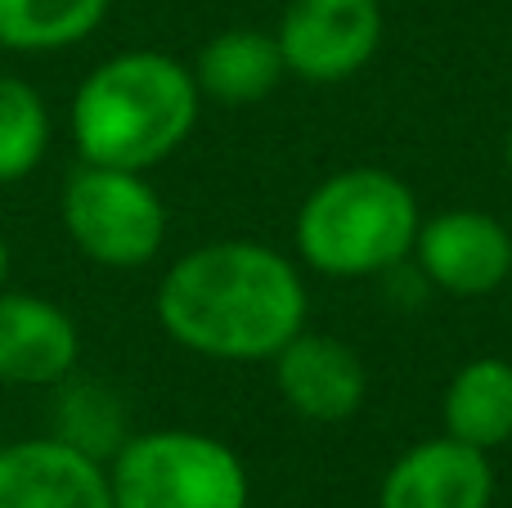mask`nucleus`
Masks as SVG:
<instances>
[{
    "label": "nucleus",
    "mask_w": 512,
    "mask_h": 508,
    "mask_svg": "<svg viewBox=\"0 0 512 508\" xmlns=\"http://www.w3.org/2000/svg\"><path fill=\"white\" fill-rule=\"evenodd\" d=\"M50 437H59L63 446L108 464L126 446V437H131L126 405L117 396V387L99 383V378H81V374H68L63 383H54L50 387Z\"/></svg>",
    "instance_id": "nucleus-14"
},
{
    "label": "nucleus",
    "mask_w": 512,
    "mask_h": 508,
    "mask_svg": "<svg viewBox=\"0 0 512 508\" xmlns=\"http://www.w3.org/2000/svg\"><path fill=\"white\" fill-rule=\"evenodd\" d=\"M113 0H0V50L59 54L104 27Z\"/></svg>",
    "instance_id": "nucleus-15"
},
{
    "label": "nucleus",
    "mask_w": 512,
    "mask_h": 508,
    "mask_svg": "<svg viewBox=\"0 0 512 508\" xmlns=\"http://www.w3.org/2000/svg\"><path fill=\"white\" fill-rule=\"evenodd\" d=\"M0 508H113L108 464L50 432L0 441Z\"/></svg>",
    "instance_id": "nucleus-10"
},
{
    "label": "nucleus",
    "mask_w": 512,
    "mask_h": 508,
    "mask_svg": "<svg viewBox=\"0 0 512 508\" xmlns=\"http://www.w3.org/2000/svg\"><path fill=\"white\" fill-rule=\"evenodd\" d=\"M418 198L396 171L351 167L319 180L297 212V252L328 279H373L414 252Z\"/></svg>",
    "instance_id": "nucleus-3"
},
{
    "label": "nucleus",
    "mask_w": 512,
    "mask_h": 508,
    "mask_svg": "<svg viewBox=\"0 0 512 508\" xmlns=\"http://www.w3.org/2000/svg\"><path fill=\"white\" fill-rule=\"evenodd\" d=\"M81 369V329L54 297L0 288V387L50 392Z\"/></svg>",
    "instance_id": "nucleus-9"
},
{
    "label": "nucleus",
    "mask_w": 512,
    "mask_h": 508,
    "mask_svg": "<svg viewBox=\"0 0 512 508\" xmlns=\"http://www.w3.org/2000/svg\"><path fill=\"white\" fill-rule=\"evenodd\" d=\"M113 508H248L252 482L243 459L212 432H131L108 459Z\"/></svg>",
    "instance_id": "nucleus-4"
},
{
    "label": "nucleus",
    "mask_w": 512,
    "mask_h": 508,
    "mask_svg": "<svg viewBox=\"0 0 512 508\" xmlns=\"http://www.w3.org/2000/svg\"><path fill=\"white\" fill-rule=\"evenodd\" d=\"M445 437L477 450H499L512 441V360L477 356L450 378L441 401Z\"/></svg>",
    "instance_id": "nucleus-13"
},
{
    "label": "nucleus",
    "mask_w": 512,
    "mask_h": 508,
    "mask_svg": "<svg viewBox=\"0 0 512 508\" xmlns=\"http://www.w3.org/2000/svg\"><path fill=\"white\" fill-rule=\"evenodd\" d=\"M59 221L72 248L104 270H144L167 243V203L149 171L77 162L59 189Z\"/></svg>",
    "instance_id": "nucleus-5"
},
{
    "label": "nucleus",
    "mask_w": 512,
    "mask_h": 508,
    "mask_svg": "<svg viewBox=\"0 0 512 508\" xmlns=\"http://www.w3.org/2000/svg\"><path fill=\"white\" fill-rule=\"evenodd\" d=\"M409 257L441 293L490 297L512 279V230L481 207H450L423 216Z\"/></svg>",
    "instance_id": "nucleus-7"
},
{
    "label": "nucleus",
    "mask_w": 512,
    "mask_h": 508,
    "mask_svg": "<svg viewBox=\"0 0 512 508\" xmlns=\"http://www.w3.org/2000/svg\"><path fill=\"white\" fill-rule=\"evenodd\" d=\"M50 104L18 72H0V185L27 180L50 153Z\"/></svg>",
    "instance_id": "nucleus-16"
},
{
    "label": "nucleus",
    "mask_w": 512,
    "mask_h": 508,
    "mask_svg": "<svg viewBox=\"0 0 512 508\" xmlns=\"http://www.w3.org/2000/svg\"><path fill=\"white\" fill-rule=\"evenodd\" d=\"M508 171H512V131H508Z\"/></svg>",
    "instance_id": "nucleus-18"
},
{
    "label": "nucleus",
    "mask_w": 512,
    "mask_h": 508,
    "mask_svg": "<svg viewBox=\"0 0 512 508\" xmlns=\"http://www.w3.org/2000/svg\"><path fill=\"white\" fill-rule=\"evenodd\" d=\"M495 468L477 446L454 437H432L409 446L387 468L378 508H490Z\"/></svg>",
    "instance_id": "nucleus-11"
},
{
    "label": "nucleus",
    "mask_w": 512,
    "mask_h": 508,
    "mask_svg": "<svg viewBox=\"0 0 512 508\" xmlns=\"http://www.w3.org/2000/svg\"><path fill=\"white\" fill-rule=\"evenodd\" d=\"M158 324L176 347L207 360L256 365L306 329V279L279 248L216 239L167 266L153 297Z\"/></svg>",
    "instance_id": "nucleus-1"
},
{
    "label": "nucleus",
    "mask_w": 512,
    "mask_h": 508,
    "mask_svg": "<svg viewBox=\"0 0 512 508\" xmlns=\"http://www.w3.org/2000/svg\"><path fill=\"white\" fill-rule=\"evenodd\" d=\"M5 279H9V239L0 230V288H5Z\"/></svg>",
    "instance_id": "nucleus-17"
},
{
    "label": "nucleus",
    "mask_w": 512,
    "mask_h": 508,
    "mask_svg": "<svg viewBox=\"0 0 512 508\" xmlns=\"http://www.w3.org/2000/svg\"><path fill=\"white\" fill-rule=\"evenodd\" d=\"M283 77L288 68H283L279 41L261 27H225L194 59L198 90L216 104H256V99L274 95Z\"/></svg>",
    "instance_id": "nucleus-12"
},
{
    "label": "nucleus",
    "mask_w": 512,
    "mask_h": 508,
    "mask_svg": "<svg viewBox=\"0 0 512 508\" xmlns=\"http://www.w3.org/2000/svg\"><path fill=\"white\" fill-rule=\"evenodd\" d=\"M203 90L194 68L162 50H122L72 90L68 131L81 162L153 171L194 135Z\"/></svg>",
    "instance_id": "nucleus-2"
},
{
    "label": "nucleus",
    "mask_w": 512,
    "mask_h": 508,
    "mask_svg": "<svg viewBox=\"0 0 512 508\" xmlns=\"http://www.w3.org/2000/svg\"><path fill=\"white\" fill-rule=\"evenodd\" d=\"M270 365L283 405L310 423H342L369 401V369L342 338L301 329L274 351Z\"/></svg>",
    "instance_id": "nucleus-8"
},
{
    "label": "nucleus",
    "mask_w": 512,
    "mask_h": 508,
    "mask_svg": "<svg viewBox=\"0 0 512 508\" xmlns=\"http://www.w3.org/2000/svg\"><path fill=\"white\" fill-rule=\"evenodd\" d=\"M283 68L310 86L351 81L373 63L382 45V5L378 0H288L279 27Z\"/></svg>",
    "instance_id": "nucleus-6"
}]
</instances>
